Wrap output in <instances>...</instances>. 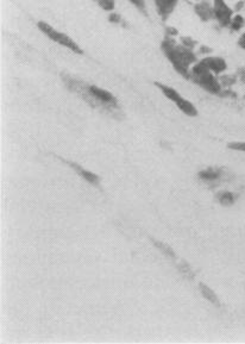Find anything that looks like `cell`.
<instances>
[{
  "instance_id": "cell-1",
  "label": "cell",
  "mask_w": 245,
  "mask_h": 344,
  "mask_svg": "<svg viewBox=\"0 0 245 344\" xmlns=\"http://www.w3.org/2000/svg\"><path fill=\"white\" fill-rule=\"evenodd\" d=\"M161 50L173 68L184 79H191V68L197 63V56L192 49L178 44L172 39H164L161 43Z\"/></svg>"
},
{
  "instance_id": "cell-2",
  "label": "cell",
  "mask_w": 245,
  "mask_h": 344,
  "mask_svg": "<svg viewBox=\"0 0 245 344\" xmlns=\"http://www.w3.org/2000/svg\"><path fill=\"white\" fill-rule=\"evenodd\" d=\"M63 81H66L68 88L80 94L94 107L99 106V105H105L106 107L117 106L116 97L106 89L100 88L96 85H87L82 81L75 80L73 78H63Z\"/></svg>"
},
{
  "instance_id": "cell-3",
  "label": "cell",
  "mask_w": 245,
  "mask_h": 344,
  "mask_svg": "<svg viewBox=\"0 0 245 344\" xmlns=\"http://www.w3.org/2000/svg\"><path fill=\"white\" fill-rule=\"evenodd\" d=\"M191 79L207 92L212 94L220 93L221 85L217 80L216 74L212 73L201 61L194 63L191 68Z\"/></svg>"
},
{
  "instance_id": "cell-4",
  "label": "cell",
  "mask_w": 245,
  "mask_h": 344,
  "mask_svg": "<svg viewBox=\"0 0 245 344\" xmlns=\"http://www.w3.org/2000/svg\"><path fill=\"white\" fill-rule=\"evenodd\" d=\"M37 28H39V30L43 33V35H45L49 40L52 41V42L60 44L61 47L67 48L68 50L73 51L75 54L79 55L84 54V50H82L80 45L75 42L70 36H68L65 32L59 31L58 29H55L54 26H51L49 23L44 21L37 22Z\"/></svg>"
},
{
  "instance_id": "cell-5",
  "label": "cell",
  "mask_w": 245,
  "mask_h": 344,
  "mask_svg": "<svg viewBox=\"0 0 245 344\" xmlns=\"http://www.w3.org/2000/svg\"><path fill=\"white\" fill-rule=\"evenodd\" d=\"M155 86L161 90L162 93H163V96L167 98V99L173 101V103L176 105V107H178L181 112L184 113V115L188 117L198 116L199 112H198L197 107L193 105V103L190 100H187L186 98H183L178 92V90L173 88V87L164 85V84H162V82H158V81H155Z\"/></svg>"
},
{
  "instance_id": "cell-6",
  "label": "cell",
  "mask_w": 245,
  "mask_h": 344,
  "mask_svg": "<svg viewBox=\"0 0 245 344\" xmlns=\"http://www.w3.org/2000/svg\"><path fill=\"white\" fill-rule=\"evenodd\" d=\"M213 16L220 26L226 28L231 24L233 18V10L225 0H213Z\"/></svg>"
},
{
  "instance_id": "cell-7",
  "label": "cell",
  "mask_w": 245,
  "mask_h": 344,
  "mask_svg": "<svg viewBox=\"0 0 245 344\" xmlns=\"http://www.w3.org/2000/svg\"><path fill=\"white\" fill-rule=\"evenodd\" d=\"M155 9L162 22H167L178 7L181 0H154Z\"/></svg>"
},
{
  "instance_id": "cell-8",
  "label": "cell",
  "mask_w": 245,
  "mask_h": 344,
  "mask_svg": "<svg viewBox=\"0 0 245 344\" xmlns=\"http://www.w3.org/2000/svg\"><path fill=\"white\" fill-rule=\"evenodd\" d=\"M60 160H61L62 162H65L66 165L69 166V167H71L74 169L75 172H77L79 175H80L81 177H84V179L87 181L88 184L90 185H93V186H98V185H99L100 183V177L97 175V174H94L92 172H89L87 171V169H85V168H82L81 166H79L78 164H75V162H71V161H68V160H65V158H62V157H59Z\"/></svg>"
},
{
  "instance_id": "cell-9",
  "label": "cell",
  "mask_w": 245,
  "mask_h": 344,
  "mask_svg": "<svg viewBox=\"0 0 245 344\" xmlns=\"http://www.w3.org/2000/svg\"><path fill=\"white\" fill-rule=\"evenodd\" d=\"M201 62L214 74L224 73L228 68V63L225 62V60L223 58H218V56H206L201 60Z\"/></svg>"
},
{
  "instance_id": "cell-10",
  "label": "cell",
  "mask_w": 245,
  "mask_h": 344,
  "mask_svg": "<svg viewBox=\"0 0 245 344\" xmlns=\"http://www.w3.org/2000/svg\"><path fill=\"white\" fill-rule=\"evenodd\" d=\"M195 14L200 18L202 22H210L211 20H214L213 16V5L203 0L201 3H198L194 5Z\"/></svg>"
},
{
  "instance_id": "cell-11",
  "label": "cell",
  "mask_w": 245,
  "mask_h": 344,
  "mask_svg": "<svg viewBox=\"0 0 245 344\" xmlns=\"http://www.w3.org/2000/svg\"><path fill=\"white\" fill-rule=\"evenodd\" d=\"M199 286H200V287H199V288H200V292H201L202 297L205 298V299H207L210 302H212L213 305L220 306V301H219V299H218L217 294L214 293L213 291L211 289L209 286L205 285V283H202V282L199 283Z\"/></svg>"
},
{
  "instance_id": "cell-12",
  "label": "cell",
  "mask_w": 245,
  "mask_h": 344,
  "mask_svg": "<svg viewBox=\"0 0 245 344\" xmlns=\"http://www.w3.org/2000/svg\"><path fill=\"white\" fill-rule=\"evenodd\" d=\"M220 176V171L217 168H207V169H203L200 173H199V177L205 181H213V180H217L218 177Z\"/></svg>"
},
{
  "instance_id": "cell-13",
  "label": "cell",
  "mask_w": 245,
  "mask_h": 344,
  "mask_svg": "<svg viewBox=\"0 0 245 344\" xmlns=\"http://www.w3.org/2000/svg\"><path fill=\"white\" fill-rule=\"evenodd\" d=\"M101 10L106 11V12H113L116 9V2L115 0H93Z\"/></svg>"
},
{
  "instance_id": "cell-14",
  "label": "cell",
  "mask_w": 245,
  "mask_h": 344,
  "mask_svg": "<svg viewBox=\"0 0 245 344\" xmlns=\"http://www.w3.org/2000/svg\"><path fill=\"white\" fill-rule=\"evenodd\" d=\"M153 243L155 244V247L160 249V250L163 252V254L165 256H168V258H175V252L174 250H173V249L169 247L168 244H165L163 243V242H158V241H155V240H153Z\"/></svg>"
},
{
  "instance_id": "cell-15",
  "label": "cell",
  "mask_w": 245,
  "mask_h": 344,
  "mask_svg": "<svg viewBox=\"0 0 245 344\" xmlns=\"http://www.w3.org/2000/svg\"><path fill=\"white\" fill-rule=\"evenodd\" d=\"M218 200H219V203L223 204V205L229 206L235 203V195L230 193V192H221V193L218 194Z\"/></svg>"
},
{
  "instance_id": "cell-16",
  "label": "cell",
  "mask_w": 245,
  "mask_h": 344,
  "mask_svg": "<svg viewBox=\"0 0 245 344\" xmlns=\"http://www.w3.org/2000/svg\"><path fill=\"white\" fill-rule=\"evenodd\" d=\"M243 25H244V18L240 16V14H236V16H233L232 18L230 28H231L233 31H238V30L243 28Z\"/></svg>"
},
{
  "instance_id": "cell-17",
  "label": "cell",
  "mask_w": 245,
  "mask_h": 344,
  "mask_svg": "<svg viewBox=\"0 0 245 344\" xmlns=\"http://www.w3.org/2000/svg\"><path fill=\"white\" fill-rule=\"evenodd\" d=\"M131 5H134L136 9H137L139 12L144 14V16H148V12H146V3L145 0H127Z\"/></svg>"
},
{
  "instance_id": "cell-18",
  "label": "cell",
  "mask_w": 245,
  "mask_h": 344,
  "mask_svg": "<svg viewBox=\"0 0 245 344\" xmlns=\"http://www.w3.org/2000/svg\"><path fill=\"white\" fill-rule=\"evenodd\" d=\"M179 270L181 271V273H182L184 277H187V278H191L193 277V271H192V269L190 268V266H188V264L186 262H182L179 266Z\"/></svg>"
},
{
  "instance_id": "cell-19",
  "label": "cell",
  "mask_w": 245,
  "mask_h": 344,
  "mask_svg": "<svg viewBox=\"0 0 245 344\" xmlns=\"http://www.w3.org/2000/svg\"><path fill=\"white\" fill-rule=\"evenodd\" d=\"M228 148L245 153V142H231L228 144Z\"/></svg>"
},
{
  "instance_id": "cell-20",
  "label": "cell",
  "mask_w": 245,
  "mask_h": 344,
  "mask_svg": "<svg viewBox=\"0 0 245 344\" xmlns=\"http://www.w3.org/2000/svg\"><path fill=\"white\" fill-rule=\"evenodd\" d=\"M108 21L111 23H120L122 22V17H120V14L116 13L115 11L113 12H110V16H108Z\"/></svg>"
},
{
  "instance_id": "cell-21",
  "label": "cell",
  "mask_w": 245,
  "mask_h": 344,
  "mask_svg": "<svg viewBox=\"0 0 245 344\" xmlns=\"http://www.w3.org/2000/svg\"><path fill=\"white\" fill-rule=\"evenodd\" d=\"M238 45L243 49V50H245V32H243L242 35H240L239 40H238Z\"/></svg>"
}]
</instances>
